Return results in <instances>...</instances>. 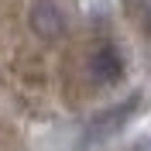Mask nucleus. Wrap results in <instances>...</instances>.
Here are the masks:
<instances>
[{
  "mask_svg": "<svg viewBox=\"0 0 151 151\" xmlns=\"http://www.w3.org/2000/svg\"><path fill=\"white\" fill-rule=\"evenodd\" d=\"M134 110H137V100H131V103L117 106V110L103 113V117H96V120H93V131H89V137H106V134L120 131V127H124V120H127Z\"/></svg>",
  "mask_w": 151,
  "mask_h": 151,
  "instance_id": "7ed1b4c3",
  "label": "nucleus"
},
{
  "mask_svg": "<svg viewBox=\"0 0 151 151\" xmlns=\"http://www.w3.org/2000/svg\"><path fill=\"white\" fill-rule=\"evenodd\" d=\"M89 69H93L96 79H103V83H117L120 72H124V62H120V55H117V48L100 45V48L93 52V58H89Z\"/></svg>",
  "mask_w": 151,
  "mask_h": 151,
  "instance_id": "f03ea898",
  "label": "nucleus"
},
{
  "mask_svg": "<svg viewBox=\"0 0 151 151\" xmlns=\"http://www.w3.org/2000/svg\"><path fill=\"white\" fill-rule=\"evenodd\" d=\"M131 151H151V141H137V144H134Z\"/></svg>",
  "mask_w": 151,
  "mask_h": 151,
  "instance_id": "20e7f679",
  "label": "nucleus"
},
{
  "mask_svg": "<svg viewBox=\"0 0 151 151\" xmlns=\"http://www.w3.org/2000/svg\"><path fill=\"white\" fill-rule=\"evenodd\" d=\"M31 28L38 38H58L65 31V14L55 0H35L31 4Z\"/></svg>",
  "mask_w": 151,
  "mask_h": 151,
  "instance_id": "f257e3e1",
  "label": "nucleus"
}]
</instances>
